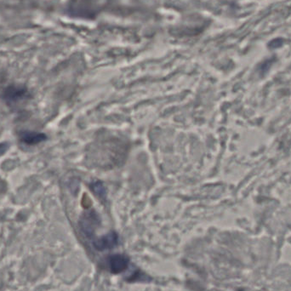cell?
<instances>
[{
  "mask_svg": "<svg viewBox=\"0 0 291 291\" xmlns=\"http://www.w3.org/2000/svg\"><path fill=\"white\" fill-rule=\"evenodd\" d=\"M118 235L116 233H109L106 236L101 237L100 239H95L93 242V246L95 247V249L99 251H102L105 249H109L114 248L118 244Z\"/></svg>",
  "mask_w": 291,
  "mask_h": 291,
  "instance_id": "3",
  "label": "cell"
},
{
  "mask_svg": "<svg viewBox=\"0 0 291 291\" xmlns=\"http://www.w3.org/2000/svg\"><path fill=\"white\" fill-rule=\"evenodd\" d=\"M28 95L29 93L25 86L11 85L3 91V97L7 103L12 104L28 97Z\"/></svg>",
  "mask_w": 291,
  "mask_h": 291,
  "instance_id": "1",
  "label": "cell"
},
{
  "mask_svg": "<svg viewBox=\"0 0 291 291\" xmlns=\"http://www.w3.org/2000/svg\"><path fill=\"white\" fill-rule=\"evenodd\" d=\"M9 144L8 142H2L0 143V157L3 156L9 149Z\"/></svg>",
  "mask_w": 291,
  "mask_h": 291,
  "instance_id": "5",
  "label": "cell"
},
{
  "mask_svg": "<svg viewBox=\"0 0 291 291\" xmlns=\"http://www.w3.org/2000/svg\"><path fill=\"white\" fill-rule=\"evenodd\" d=\"M20 139L25 144L36 145L45 141L47 136L39 132L22 131L20 133Z\"/></svg>",
  "mask_w": 291,
  "mask_h": 291,
  "instance_id": "4",
  "label": "cell"
},
{
  "mask_svg": "<svg viewBox=\"0 0 291 291\" xmlns=\"http://www.w3.org/2000/svg\"><path fill=\"white\" fill-rule=\"evenodd\" d=\"M129 262V258L124 254H114L108 260V265L113 273H123L128 268Z\"/></svg>",
  "mask_w": 291,
  "mask_h": 291,
  "instance_id": "2",
  "label": "cell"
}]
</instances>
